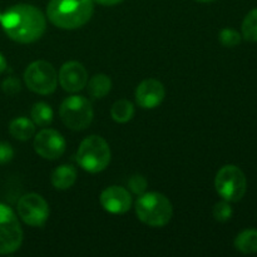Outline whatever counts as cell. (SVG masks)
Listing matches in <instances>:
<instances>
[{"instance_id": "obj_1", "label": "cell", "mask_w": 257, "mask_h": 257, "mask_svg": "<svg viewBox=\"0 0 257 257\" xmlns=\"http://www.w3.org/2000/svg\"><path fill=\"white\" fill-rule=\"evenodd\" d=\"M5 34L20 44L39 40L47 29V19L42 10L30 4H17L5 10L0 18Z\"/></svg>"}, {"instance_id": "obj_2", "label": "cell", "mask_w": 257, "mask_h": 257, "mask_svg": "<svg viewBox=\"0 0 257 257\" xmlns=\"http://www.w3.org/2000/svg\"><path fill=\"white\" fill-rule=\"evenodd\" d=\"M94 13L93 0H49L47 17L55 27L65 30L82 28Z\"/></svg>"}, {"instance_id": "obj_3", "label": "cell", "mask_w": 257, "mask_h": 257, "mask_svg": "<svg viewBox=\"0 0 257 257\" xmlns=\"http://www.w3.org/2000/svg\"><path fill=\"white\" fill-rule=\"evenodd\" d=\"M136 213L146 225L163 227L172 218L173 207L171 201L162 193L145 192L136 202Z\"/></svg>"}, {"instance_id": "obj_4", "label": "cell", "mask_w": 257, "mask_h": 257, "mask_svg": "<svg viewBox=\"0 0 257 257\" xmlns=\"http://www.w3.org/2000/svg\"><path fill=\"white\" fill-rule=\"evenodd\" d=\"M77 162L87 172H102L110 162L109 145L99 136H89L78 148Z\"/></svg>"}, {"instance_id": "obj_5", "label": "cell", "mask_w": 257, "mask_h": 257, "mask_svg": "<svg viewBox=\"0 0 257 257\" xmlns=\"http://www.w3.org/2000/svg\"><path fill=\"white\" fill-rule=\"evenodd\" d=\"M59 115L69 130L83 131L92 123L93 108L89 100L83 95H70L60 104Z\"/></svg>"}, {"instance_id": "obj_6", "label": "cell", "mask_w": 257, "mask_h": 257, "mask_svg": "<svg viewBox=\"0 0 257 257\" xmlns=\"http://www.w3.org/2000/svg\"><path fill=\"white\" fill-rule=\"evenodd\" d=\"M215 187L218 195L227 202L242 200L247 188L246 176L237 166H223L215 178Z\"/></svg>"}, {"instance_id": "obj_7", "label": "cell", "mask_w": 257, "mask_h": 257, "mask_svg": "<svg viewBox=\"0 0 257 257\" xmlns=\"http://www.w3.org/2000/svg\"><path fill=\"white\" fill-rule=\"evenodd\" d=\"M24 82L37 94H52L57 89L58 74L54 67L45 60L30 63L24 72Z\"/></svg>"}, {"instance_id": "obj_8", "label": "cell", "mask_w": 257, "mask_h": 257, "mask_svg": "<svg viewBox=\"0 0 257 257\" xmlns=\"http://www.w3.org/2000/svg\"><path fill=\"white\" fill-rule=\"evenodd\" d=\"M23 230L17 215L9 206L0 203V255H9L19 250Z\"/></svg>"}, {"instance_id": "obj_9", "label": "cell", "mask_w": 257, "mask_h": 257, "mask_svg": "<svg viewBox=\"0 0 257 257\" xmlns=\"http://www.w3.org/2000/svg\"><path fill=\"white\" fill-rule=\"evenodd\" d=\"M18 215L32 227H43L49 217V206L38 193H28L18 201Z\"/></svg>"}, {"instance_id": "obj_10", "label": "cell", "mask_w": 257, "mask_h": 257, "mask_svg": "<svg viewBox=\"0 0 257 257\" xmlns=\"http://www.w3.org/2000/svg\"><path fill=\"white\" fill-rule=\"evenodd\" d=\"M64 137L58 131L42 130L34 138V151L44 160H58L65 152Z\"/></svg>"}, {"instance_id": "obj_11", "label": "cell", "mask_w": 257, "mask_h": 257, "mask_svg": "<svg viewBox=\"0 0 257 257\" xmlns=\"http://www.w3.org/2000/svg\"><path fill=\"white\" fill-rule=\"evenodd\" d=\"M59 84L65 92L77 93L84 89L88 83V72L79 62H67L59 70Z\"/></svg>"}, {"instance_id": "obj_12", "label": "cell", "mask_w": 257, "mask_h": 257, "mask_svg": "<svg viewBox=\"0 0 257 257\" xmlns=\"http://www.w3.org/2000/svg\"><path fill=\"white\" fill-rule=\"evenodd\" d=\"M100 205L107 212L113 215H123L132 206V197L128 190L119 186H110L100 193Z\"/></svg>"}, {"instance_id": "obj_13", "label": "cell", "mask_w": 257, "mask_h": 257, "mask_svg": "<svg viewBox=\"0 0 257 257\" xmlns=\"http://www.w3.org/2000/svg\"><path fill=\"white\" fill-rule=\"evenodd\" d=\"M166 95L162 83L153 78L141 82L136 89V102L143 109H153L163 102Z\"/></svg>"}, {"instance_id": "obj_14", "label": "cell", "mask_w": 257, "mask_h": 257, "mask_svg": "<svg viewBox=\"0 0 257 257\" xmlns=\"http://www.w3.org/2000/svg\"><path fill=\"white\" fill-rule=\"evenodd\" d=\"M77 181V170L70 165H62L52 173V185L57 190H68Z\"/></svg>"}, {"instance_id": "obj_15", "label": "cell", "mask_w": 257, "mask_h": 257, "mask_svg": "<svg viewBox=\"0 0 257 257\" xmlns=\"http://www.w3.org/2000/svg\"><path fill=\"white\" fill-rule=\"evenodd\" d=\"M9 133L18 141H28L34 136L35 123L29 118H15L9 124Z\"/></svg>"}, {"instance_id": "obj_16", "label": "cell", "mask_w": 257, "mask_h": 257, "mask_svg": "<svg viewBox=\"0 0 257 257\" xmlns=\"http://www.w3.org/2000/svg\"><path fill=\"white\" fill-rule=\"evenodd\" d=\"M236 250L240 252L250 255L257 252V230L255 228H247L243 230L237 235L235 240Z\"/></svg>"}, {"instance_id": "obj_17", "label": "cell", "mask_w": 257, "mask_h": 257, "mask_svg": "<svg viewBox=\"0 0 257 257\" xmlns=\"http://www.w3.org/2000/svg\"><path fill=\"white\" fill-rule=\"evenodd\" d=\"M88 84V93L93 98H103L112 89V80L105 74H95L89 79Z\"/></svg>"}, {"instance_id": "obj_18", "label": "cell", "mask_w": 257, "mask_h": 257, "mask_svg": "<svg viewBox=\"0 0 257 257\" xmlns=\"http://www.w3.org/2000/svg\"><path fill=\"white\" fill-rule=\"evenodd\" d=\"M110 115L117 123H127L135 115V105L128 99H119L113 103L110 108Z\"/></svg>"}, {"instance_id": "obj_19", "label": "cell", "mask_w": 257, "mask_h": 257, "mask_svg": "<svg viewBox=\"0 0 257 257\" xmlns=\"http://www.w3.org/2000/svg\"><path fill=\"white\" fill-rule=\"evenodd\" d=\"M30 114H32L33 122L37 125H39V127H47V125H49L53 122V117H54L52 107L44 102L35 103L33 105Z\"/></svg>"}, {"instance_id": "obj_20", "label": "cell", "mask_w": 257, "mask_h": 257, "mask_svg": "<svg viewBox=\"0 0 257 257\" xmlns=\"http://www.w3.org/2000/svg\"><path fill=\"white\" fill-rule=\"evenodd\" d=\"M242 37L248 42H257V9L251 10L242 22Z\"/></svg>"}, {"instance_id": "obj_21", "label": "cell", "mask_w": 257, "mask_h": 257, "mask_svg": "<svg viewBox=\"0 0 257 257\" xmlns=\"http://www.w3.org/2000/svg\"><path fill=\"white\" fill-rule=\"evenodd\" d=\"M241 39H242V35L236 32L235 29H231V28H225L218 34V40L226 48L237 47L241 43Z\"/></svg>"}, {"instance_id": "obj_22", "label": "cell", "mask_w": 257, "mask_h": 257, "mask_svg": "<svg viewBox=\"0 0 257 257\" xmlns=\"http://www.w3.org/2000/svg\"><path fill=\"white\" fill-rule=\"evenodd\" d=\"M212 213L216 221H218V222H226V221H228L232 217L233 211L232 207L230 206V203H228L227 201L223 200L213 206Z\"/></svg>"}, {"instance_id": "obj_23", "label": "cell", "mask_w": 257, "mask_h": 257, "mask_svg": "<svg viewBox=\"0 0 257 257\" xmlns=\"http://www.w3.org/2000/svg\"><path fill=\"white\" fill-rule=\"evenodd\" d=\"M147 180L142 175H133L128 180V188L132 191V193H135L137 196L143 195L146 192V190H147Z\"/></svg>"}, {"instance_id": "obj_24", "label": "cell", "mask_w": 257, "mask_h": 257, "mask_svg": "<svg viewBox=\"0 0 257 257\" xmlns=\"http://www.w3.org/2000/svg\"><path fill=\"white\" fill-rule=\"evenodd\" d=\"M2 89L7 95H14L20 92L22 84H20V80L18 79V78L8 77L7 79H4V82L2 83Z\"/></svg>"}, {"instance_id": "obj_25", "label": "cell", "mask_w": 257, "mask_h": 257, "mask_svg": "<svg viewBox=\"0 0 257 257\" xmlns=\"http://www.w3.org/2000/svg\"><path fill=\"white\" fill-rule=\"evenodd\" d=\"M14 157V150L8 142H0V165L10 162Z\"/></svg>"}, {"instance_id": "obj_26", "label": "cell", "mask_w": 257, "mask_h": 257, "mask_svg": "<svg viewBox=\"0 0 257 257\" xmlns=\"http://www.w3.org/2000/svg\"><path fill=\"white\" fill-rule=\"evenodd\" d=\"M97 4L103 5V7H113V5H117L119 3H122L123 0H93Z\"/></svg>"}, {"instance_id": "obj_27", "label": "cell", "mask_w": 257, "mask_h": 257, "mask_svg": "<svg viewBox=\"0 0 257 257\" xmlns=\"http://www.w3.org/2000/svg\"><path fill=\"white\" fill-rule=\"evenodd\" d=\"M7 59H5L4 55L0 53V74H2L3 72H4L5 69H7Z\"/></svg>"}, {"instance_id": "obj_28", "label": "cell", "mask_w": 257, "mask_h": 257, "mask_svg": "<svg viewBox=\"0 0 257 257\" xmlns=\"http://www.w3.org/2000/svg\"><path fill=\"white\" fill-rule=\"evenodd\" d=\"M198 3H211V2H215V0H196Z\"/></svg>"}, {"instance_id": "obj_29", "label": "cell", "mask_w": 257, "mask_h": 257, "mask_svg": "<svg viewBox=\"0 0 257 257\" xmlns=\"http://www.w3.org/2000/svg\"><path fill=\"white\" fill-rule=\"evenodd\" d=\"M0 18H2V13H0Z\"/></svg>"}]
</instances>
